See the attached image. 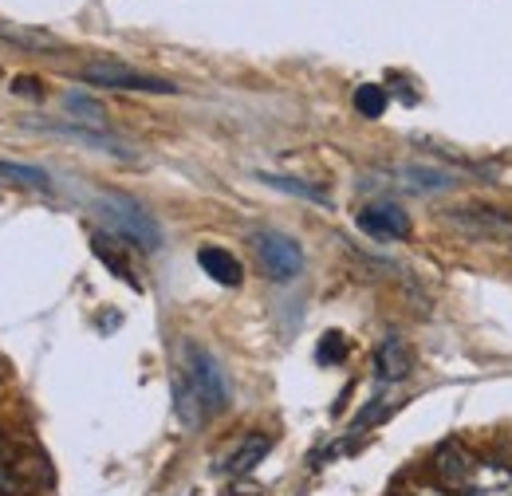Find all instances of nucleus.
Instances as JSON below:
<instances>
[{
  "mask_svg": "<svg viewBox=\"0 0 512 496\" xmlns=\"http://www.w3.org/2000/svg\"><path fill=\"white\" fill-rule=\"evenodd\" d=\"M355 111L363 115V119H383L386 115V91L379 83H363L359 91H355Z\"/></svg>",
  "mask_w": 512,
  "mask_h": 496,
  "instance_id": "16",
  "label": "nucleus"
},
{
  "mask_svg": "<svg viewBox=\"0 0 512 496\" xmlns=\"http://www.w3.org/2000/svg\"><path fill=\"white\" fill-rule=\"evenodd\" d=\"M67 111H75V115H83V119H91V126H107L103 119V107L95 103V99H87V95H67Z\"/></svg>",
  "mask_w": 512,
  "mask_h": 496,
  "instance_id": "18",
  "label": "nucleus"
},
{
  "mask_svg": "<svg viewBox=\"0 0 512 496\" xmlns=\"http://www.w3.org/2000/svg\"><path fill=\"white\" fill-rule=\"evenodd\" d=\"M0 178L24 189H48V182H52L40 166H24V162H8V158H0Z\"/></svg>",
  "mask_w": 512,
  "mask_h": 496,
  "instance_id": "13",
  "label": "nucleus"
},
{
  "mask_svg": "<svg viewBox=\"0 0 512 496\" xmlns=\"http://www.w3.org/2000/svg\"><path fill=\"white\" fill-rule=\"evenodd\" d=\"M197 264H201V272H205L213 284H221V288H237V284L245 280L241 260H237L229 248H221V245H201V248H197Z\"/></svg>",
  "mask_w": 512,
  "mask_h": 496,
  "instance_id": "7",
  "label": "nucleus"
},
{
  "mask_svg": "<svg viewBox=\"0 0 512 496\" xmlns=\"http://www.w3.org/2000/svg\"><path fill=\"white\" fill-rule=\"evenodd\" d=\"M316 359L327 363V367H331V363H343V359H347V339H343L339 331H327L320 339V347H316Z\"/></svg>",
  "mask_w": 512,
  "mask_h": 496,
  "instance_id": "17",
  "label": "nucleus"
},
{
  "mask_svg": "<svg viewBox=\"0 0 512 496\" xmlns=\"http://www.w3.org/2000/svg\"><path fill=\"white\" fill-rule=\"evenodd\" d=\"M91 248H95V256H99V260H103V264H107V268H111V272H115V276H119L123 284H130V288H138V280H134L130 264L123 260V256H119V252H115V241H111V237L95 233V237H91Z\"/></svg>",
  "mask_w": 512,
  "mask_h": 496,
  "instance_id": "14",
  "label": "nucleus"
},
{
  "mask_svg": "<svg viewBox=\"0 0 512 496\" xmlns=\"http://www.w3.org/2000/svg\"><path fill=\"white\" fill-rule=\"evenodd\" d=\"M260 182L280 193H292V197H304V201H316V205H331V197L323 189L308 186V182H296V178H276V174H260Z\"/></svg>",
  "mask_w": 512,
  "mask_h": 496,
  "instance_id": "15",
  "label": "nucleus"
},
{
  "mask_svg": "<svg viewBox=\"0 0 512 496\" xmlns=\"http://www.w3.org/2000/svg\"><path fill=\"white\" fill-rule=\"evenodd\" d=\"M414 367V359H410V347L398 339V335H386L383 343H379V351H375V371L383 382H402L406 374Z\"/></svg>",
  "mask_w": 512,
  "mask_h": 496,
  "instance_id": "10",
  "label": "nucleus"
},
{
  "mask_svg": "<svg viewBox=\"0 0 512 496\" xmlns=\"http://www.w3.org/2000/svg\"><path fill=\"white\" fill-rule=\"evenodd\" d=\"M473 465H477V457H473L461 441H442L438 453H434V477H438V485L453 496L465 493V481H469Z\"/></svg>",
  "mask_w": 512,
  "mask_h": 496,
  "instance_id": "6",
  "label": "nucleus"
},
{
  "mask_svg": "<svg viewBox=\"0 0 512 496\" xmlns=\"http://www.w3.org/2000/svg\"><path fill=\"white\" fill-rule=\"evenodd\" d=\"M359 229L375 241H406L410 237V217L394 201H371L359 209Z\"/></svg>",
  "mask_w": 512,
  "mask_h": 496,
  "instance_id": "5",
  "label": "nucleus"
},
{
  "mask_svg": "<svg viewBox=\"0 0 512 496\" xmlns=\"http://www.w3.org/2000/svg\"><path fill=\"white\" fill-rule=\"evenodd\" d=\"M95 213L107 221V229L115 237H123L130 245H138L142 252H158L162 248V225L134 201L127 193H103L95 201Z\"/></svg>",
  "mask_w": 512,
  "mask_h": 496,
  "instance_id": "2",
  "label": "nucleus"
},
{
  "mask_svg": "<svg viewBox=\"0 0 512 496\" xmlns=\"http://www.w3.org/2000/svg\"><path fill=\"white\" fill-rule=\"evenodd\" d=\"M253 248L256 256H260V268L276 284H288V280H296L304 272V248H300L296 237H288L280 229H260V233H253Z\"/></svg>",
  "mask_w": 512,
  "mask_h": 496,
  "instance_id": "4",
  "label": "nucleus"
},
{
  "mask_svg": "<svg viewBox=\"0 0 512 496\" xmlns=\"http://www.w3.org/2000/svg\"><path fill=\"white\" fill-rule=\"evenodd\" d=\"M44 130H52V134H60V138H71V142H83V146H95V150H107V154H115V158H134L127 142H119V138H111V134H95V130H83V126H67V123H48Z\"/></svg>",
  "mask_w": 512,
  "mask_h": 496,
  "instance_id": "11",
  "label": "nucleus"
},
{
  "mask_svg": "<svg viewBox=\"0 0 512 496\" xmlns=\"http://www.w3.org/2000/svg\"><path fill=\"white\" fill-rule=\"evenodd\" d=\"M12 493V469H8V461L0 457V496Z\"/></svg>",
  "mask_w": 512,
  "mask_h": 496,
  "instance_id": "20",
  "label": "nucleus"
},
{
  "mask_svg": "<svg viewBox=\"0 0 512 496\" xmlns=\"http://www.w3.org/2000/svg\"><path fill=\"white\" fill-rule=\"evenodd\" d=\"M12 91H20V95H40L44 87H40L36 79H12Z\"/></svg>",
  "mask_w": 512,
  "mask_h": 496,
  "instance_id": "19",
  "label": "nucleus"
},
{
  "mask_svg": "<svg viewBox=\"0 0 512 496\" xmlns=\"http://www.w3.org/2000/svg\"><path fill=\"white\" fill-rule=\"evenodd\" d=\"M178 363H182L178 374L197 390V398L205 402V410H209V414H221V410L229 406V398H233V386H229V374L221 367V359H217L213 351L197 347L193 339H182Z\"/></svg>",
  "mask_w": 512,
  "mask_h": 496,
  "instance_id": "1",
  "label": "nucleus"
},
{
  "mask_svg": "<svg viewBox=\"0 0 512 496\" xmlns=\"http://www.w3.org/2000/svg\"><path fill=\"white\" fill-rule=\"evenodd\" d=\"M398 178L402 182H410V189H430V193H438V189H453L457 186V178L446 174V170H434V166H402L398 170Z\"/></svg>",
  "mask_w": 512,
  "mask_h": 496,
  "instance_id": "12",
  "label": "nucleus"
},
{
  "mask_svg": "<svg viewBox=\"0 0 512 496\" xmlns=\"http://www.w3.org/2000/svg\"><path fill=\"white\" fill-rule=\"evenodd\" d=\"M461 496H512V473L505 465H493V461L477 457V465H473Z\"/></svg>",
  "mask_w": 512,
  "mask_h": 496,
  "instance_id": "8",
  "label": "nucleus"
},
{
  "mask_svg": "<svg viewBox=\"0 0 512 496\" xmlns=\"http://www.w3.org/2000/svg\"><path fill=\"white\" fill-rule=\"evenodd\" d=\"M79 79L91 83V87H103V91H146V95H174L178 87L162 75H150V71H138L123 60H91L79 67Z\"/></svg>",
  "mask_w": 512,
  "mask_h": 496,
  "instance_id": "3",
  "label": "nucleus"
},
{
  "mask_svg": "<svg viewBox=\"0 0 512 496\" xmlns=\"http://www.w3.org/2000/svg\"><path fill=\"white\" fill-rule=\"evenodd\" d=\"M268 449H272V437L268 434L241 437V445L221 461V473H229V477H245V473H253L256 465L268 457Z\"/></svg>",
  "mask_w": 512,
  "mask_h": 496,
  "instance_id": "9",
  "label": "nucleus"
}]
</instances>
